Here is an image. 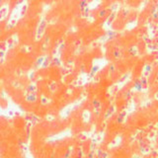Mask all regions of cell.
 Masks as SVG:
<instances>
[{"label": "cell", "mask_w": 158, "mask_h": 158, "mask_svg": "<svg viewBox=\"0 0 158 158\" xmlns=\"http://www.w3.org/2000/svg\"><path fill=\"white\" fill-rule=\"evenodd\" d=\"M8 12H9V5H8V3L2 5V7L0 8V21H2V20H4L5 18L7 17Z\"/></svg>", "instance_id": "obj_1"}, {"label": "cell", "mask_w": 158, "mask_h": 158, "mask_svg": "<svg viewBox=\"0 0 158 158\" xmlns=\"http://www.w3.org/2000/svg\"><path fill=\"white\" fill-rule=\"evenodd\" d=\"M48 99L44 97V96H42V103L44 104V105H46V104H48Z\"/></svg>", "instance_id": "obj_6"}, {"label": "cell", "mask_w": 158, "mask_h": 158, "mask_svg": "<svg viewBox=\"0 0 158 158\" xmlns=\"http://www.w3.org/2000/svg\"><path fill=\"white\" fill-rule=\"evenodd\" d=\"M0 2H1V0H0Z\"/></svg>", "instance_id": "obj_7"}, {"label": "cell", "mask_w": 158, "mask_h": 158, "mask_svg": "<svg viewBox=\"0 0 158 158\" xmlns=\"http://www.w3.org/2000/svg\"><path fill=\"white\" fill-rule=\"evenodd\" d=\"M37 99H38V96H37L36 93H30L29 95H27V97H26V100L29 103H35L37 101Z\"/></svg>", "instance_id": "obj_3"}, {"label": "cell", "mask_w": 158, "mask_h": 158, "mask_svg": "<svg viewBox=\"0 0 158 158\" xmlns=\"http://www.w3.org/2000/svg\"><path fill=\"white\" fill-rule=\"evenodd\" d=\"M4 56H5V52H3V51H0V62H1V61L3 60Z\"/></svg>", "instance_id": "obj_5"}, {"label": "cell", "mask_w": 158, "mask_h": 158, "mask_svg": "<svg viewBox=\"0 0 158 158\" xmlns=\"http://www.w3.org/2000/svg\"><path fill=\"white\" fill-rule=\"evenodd\" d=\"M44 29H46V24H44V22H42L41 24L39 25L38 30H37V33H36V39H37V41H39V40L42 38Z\"/></svg>", "instance_id": "obj_2"}, {"label": "cell", "mask_w": 158, "mask_h": 158, "mask_svg": "<svg viewBox=\"0 0 158 158\" xmlns=\"http://www.w3.org/2000/svg\"><path fill=\"white\" fill-rule=\"evenodd\" d=\"M28 91H29L30 93H36V91H37V87L35 86V85H30V86L28 87Z\"/></svg>", "instance_id": "obj_4"}]
</instances>
